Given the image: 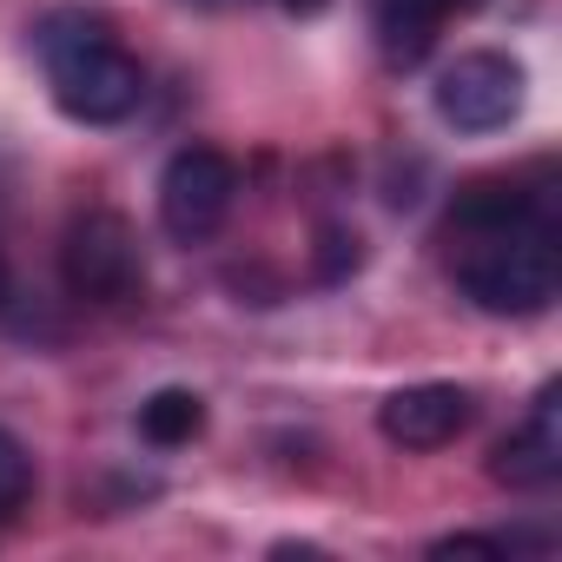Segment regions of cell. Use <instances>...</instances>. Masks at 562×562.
<instances>
[{
  "instance_id": "cell-4",
  "label": "cell",
  "mask_w": 562,
  "mask_h": 562,
  "mask_svg": "<svg viewBox=\"0 0 562 562\" xmlns=\"http://www.w3.org/2000/svg\"><path fill=\"white\" fill-rule=\"evenodd\" d=\"M232 199H238V166L218 146H179L159 172V225L179 245L212 238L232 218Z\"/></svg>"
},
{
  "instance_id": "cell-14",
  "label": "cell",
  "mask_w": 562,
  "mask_h": 562,
  "mask_svg": "<svg viewBox=\"0 0 562 562\" xmlns=\"http://www.w3.org/2000/svg\"><path fill=\"white\" fill-rule=\"evenodd\" d=\"M0 305H8V258H0Z\"/></svg>"
},
{
  "instance_id": "cell-12",
  "label": "cell",
  "mask_w": 562,
  "mask_h": 562,
  "mask_svg": "<svg viewBox=\"0 0 562 562\" xmlns=\"http://www.w3.org/2000/svg\"><path fill=\"white\" fill-rule=\"evenodd\" d=\"M430 555H509V542H496V536H443V542H430Z\"/></svg>"
},
{
  "instance_id": "cell-1",
  "label": "cell",
  "mask_w": 562,
  "mask_h": 562,
  "mask_svg": "<svg viewBox=\"0 0 562 562\" xmlns=\"http://www.w3.org/2000/svg\"><path fill=\"white\" fill-rule=\"evenodd\" d=\"M457 285L490 318H536L562 285L555 192L522 179H476L457 199Z\"/></svg>"
},
{
  "instance_id": "cell-13",
  "label": "cell",
  "mask_w": 562,
  "mask_h": 562,
  "mask_svg": "<svg viewBox=\"0 0 562 562\" xmlns=\"http://www.w3.org/2000/svg\"><path fill=\"white\" fill-rule=\"evenodd\" d=\"M278 8H292V14H318L325 0H278Z\"/></svg>"
},
{
  "instance_id": "cell-5",
  "label": "cell",
  "mask_w": 562,
  "mask_h": 562,
  "mask_svg": "<svg viewBox=\"0 0 562 562\" xmlns=\"http://www.w3.org/2000/svg\"><path fill=\"white\" fill-rule=\"evenodd\" d=\"M522 93H529V80H522V60H509V54H463V60H450L443 74H437V120L443 126H457V133H503L516 113H522Z\"/></svg>"
},
{
  "instance_id": "cell-3",
  "label": "cell",
  "mask_w": 562,
  "mask_h": 562,
  "mask_svg": "<svg viewBox=\"0 0 562 562\" xmlns=\"http://www.w3.org/2000/svg\"><path fill=\"white\" fill-rule=\"evenodd\" d=\"M60 278H67V292L87 299V305H126L139 285H146V258H139V232L93 205L67 225L60 238Z\"/></svg>"
},
{
  "instance_id": "cell-15",
  "label": "cell",
  "mask_w": 562,
  "mask_h": 562,
  "mask_svg": "<svg viewBox=\"0 0 562 562\" xmlns=\"http://www.w3.org/2000/svg\"><path fill=\"white\" fill-rule=\"evenodd\" d=\"M199 8H232V0H199Z\"/></svg>"
},
{
  "instance_id": "cell-8",
  "label": "cell",
  "mask_w": 562,
  "mask_h": 562,
  "mask_svg": "<svg viewBox=\"0 0 562 562\" xmlns=\"http://www.w3.org/2000/svg\"><path fill=\"white\" fill-rule=\"evenodd\" d=\"M470 8H476V0H371L378 54H384L391 67H417V60L437 47L443 21H450V14H470Z\"/></svg>"
},
{
  "instance_id": "cell-11",
  "label": "cell",
  "mask_w": 562,
  "mask_h": 562,
  "mask_svg": "<svg viewBox=\"0 0 562 562\" xmlns=\"http://www.w3.org/2000/svg\"><path fill=\"white\" fill-rule=\"evenodd\" d=\"M358 265H364V238L345 232V225H325L318 232V278H325V285H345Z\"/></svg>"
},
{
  "instance_id": "cell-2",
  "label": "cell",
  "mask_w": 562,
  "mask_h": 562,
  "mask_svg": "<svg viewBox=\"0 0 562 562\" xmlns=\"http://www.w3.org/2000/svg\"><path fill=\"white\" fill-rule=\"evenodd\" d=\"M34 47H41V67H47V87H54V106L80 126H120L139 113L146 100V67L120 47V34L87 14V8H54L41 27H34Z\"/></svg>"
},
{
  "instance_id": "cell-10",
  "label": "cell",
  "mask_w": 562,
  "mask_h": 562,
  "mask_svg": "<svg viewBox=\"0 0 562 562\" xmlns=\"http://www.w3.org/2000/svg\"><path fill=\"white\" fill-rule=\"evenodd\" d=\"M27 496H34V457H27L21 437L0 430V522H8Z\"/></svg>"
},
{
  "instance_id": "cell-6",
  "label": "cell",
  "mask_w": 562,
  "mask_h": 562,
  "mask_svg": "<svg viewBox=\"0 0 562 562\" xmlns=\"http://www.w3.org/2000/svg\"><path fill=\"white\" fill-rule=\"evenodd\" d=\"M470 417H476V397L463 384H404L378 404V430L397 450H443L470 430Z\"/></svg>"
},
{
  "instance_id": "cell-9",
  "label": "cell",
  "mask_w": 562,
  "mask_h": 562,
  "mask_svg": "<svg viewBox=\"0 0 562 562\" xmlns=\"http://www.w3.org/2000/svg\"><path fill=\"white\" fill-rule=\"evenodd\" d=\"M199 430H205V397H199V391L166 384V391H153V397L139 404V437H146L153 450H179V443H192Z\"/></svg>"
},
{
  "instance_id": "cell-7",
  "label": "cell",
  "mask_w": 562,
  "mask_h": 562,
  "mask_svg": "<svg viewBox=\"0 0 562 562\" xmlns=\"http://www.w3.org/2000/svg\"><path fill=\"white\" fill-rule=\"evenodd\" d=\"M490 476L509 483V490H549L562 476V391L555 384H542V397L529 404V417L496 443Z\"/></svg>"
}]
</instances>
